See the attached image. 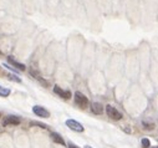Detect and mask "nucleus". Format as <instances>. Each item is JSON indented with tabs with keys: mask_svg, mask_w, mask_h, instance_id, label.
<instances>
[{
	"mask_svg": "<svg viewBox=\"0 0 158 148\" xmlns=\"http://www.w3.org/2000/svg\"><path fill=\"white\" fill-rule=\"evenodd\" d=\"M73 97H75V102H76V105L77 106H80L81 108H86L87 106H89V98L82 93V92H80V91H76L75 92V95H73Z\"/></svg>",
	"mask_w": 158,
	"mask_h": 148,
	"instance_id": "obj_1",
	"label": "nucleus"
},
{
	"mask_svg": "<svg viewBox=\"0 0 158 148\" xmlns=\"http://www.w3.org/2000/svg\"><path fill=\"white\" fill-rule=\"evenodd\" d=\"M106 113H107V116L110 117V118H112V120H114V121H120V120H122V113L120 112V111H117L113 106H111V105H107L106 106Z\"/></svg>",
	"mask_w": 158,
	"mask_h": 148,
	"instance_id": "obj_2",
	"label": "nucleus"
},
{
	"mask_svg": "<svg viewBox=\"0 0 158 148\" xmlns=\"http://www.w3.org/2000/svg\"><path fill=\"white\" fill-rule=\"evenodd\" d=\"M32 112L37 117H41V118H49L50 117V112L46 108H44L43 106H34L32 107Z\"/></svg>",
	"mask_w": 158,
	"mask_h": 148,
	"instance_id": "obj_3",
	"label": "nucleus"
},
{
	"mask_svg": "<svg viewBox=\"0 0 158 148\" xmlns=\"http://www.w3.org/2000/svg\"><path fill=\"white\" fill-rule=\"evenodd\" d=\"M20 123H21V118L18 116H13V115L6 116L3 121V126H5V127L6 126H18Z\"/></svg>",
	"mask_w": 158,
	"mask_h": 148,
	"instance_id": "obj_4",
	"label": "nucleus"
},
{
	"mask_svg": "<svg viewBox=\"0 0 158 148\" xmlns=\"http://www.w3.org/2000/svg\"><path fill=\"white\" fill-rule=\"evenodd\" d=\"M66 126H67L70 130L75 131V132H84V131H85L84 126H82L80 122L75 121V120H67V121H66Z\"/></svg>",
	"mask_w": 158,
	"mask_h": 148,
	"instance_id": "obj_5",
	"label": "nucleus"
},
{
	"mask_svg": "<svg viewBox=\"0 0 158 148\" xmlns=\"http://www.w3.org/2000/svg\"><path fill=\"white\" fill-rule=\"evenodd\" d=\"M54 92L57 95V96H60V97H62V98H65V100H69V98H71V92L69 91V90H62L60 86H54Z\"/></svg>",
	"mask_w": 158,
	"mask_h": 148,
	"instance_id": "obj_6",
	"label": "nucleus"
},
{
	"mask_svg": "<svg viewBox=\"0 0 158 148\" xmlns=\"http://www.w3.org/2000/svg\"><path fill=\"white\" fill-rule=\"evenodd\" d=\"M91 111H92V113H95V115H102L103 113V106L100 102H92Z\"/></svg>",
	"mask_w": 158,
	"mask_h": 148,
	"instance_id": "obj_7",
	"label": "nucleus"
},
{
	"mask_svg": "<svg viewBox=\"0 0 158 148\" xmlns=\"http://www.w3.org/2000/svg\"><path fill=\"white\" fill-rule=\"evenodd\" d=\"M8 62H10L11 65H14V66H15V68H18V70H20V71H25V70H26V66H25L24 64L15 61L11 56H8Z\"/></svg>",
	"mask_w": 158,
	"mask_h": 148,
	"instance_id": "obj_8",
	"label": "nucleus"
},
{
	"mask_svg": "<svg viewBox=\"0 0 158 148\" xmlns=\"http://www.w3.org/2000/svg\"><path fill=\"white\" fill-rule=\"evenodd\" d=\"M51 139L55 142V143H57V144H61V146H65L66 143H65V141H64V138L59 134V133H56V132H52L51 134Z\"/></svg>",
	"mask_w": 158,
	"mask_h": 148,
	"instance_id": "obj_9",
	"label": "nucleus"
},
{
	"mask_svg": "<svg viewBox=\"0 0 158 148\" xmlns=\"http://www.w3.org/2000/svg\"><path fill=\"white\" fill-rule=\"evenodd\" d=\"M10 92H11L10 88H6V87L0 85V97H8L10 95Z\"/></svg>",
	"mask_w": 158,
	"mask_h": 148,
	"instance_id": "obj_10",
	"label": "nucleus"
},
{
	"mask_svg": "<svg viewBox=\"0 0 158 148\" xmlns=\"http://www.w3.org/2000/svg\"><path fill=\"white\" fill-rule=\"evenodd\" d=\"M6 77L11 81H15V82H21V79L18 77L16 75H14V73H6Z\"/></svg>",
	"mask_w": 158,
	"mask_h": 148,
	"instance_id": "obj_11",
	"label": "nucleus"
},
{
	"mask_svg": "<svg viewBox=\"0 0 158 148\" xmlns=\"http://www.w3.org/2000/svg\"><path fill=\"white\" fill-rule=\"evenodd\" d=\"M142 127H143L144 130L151 131V130H153V128H154V123H151V122H146V121H143V122H142Z\"/></svg>",
	"mask_w": 158,
	"mask_h": 148,
	"instance_id": "obj_12",
	"label": "nucleus"
},
{
	"mask_svg": "<svg viewBox=\"0 0 158 148\" xmlns=\"http://www.w3.org/2000/svg\"><path fill=\"white\" fill-rule=\"evenodd\" d=\"M141 146H142V148H148V147L151 146L149 139H148V138H142V141H141Z\"/></svg>",
	"mask_w": 158,
	"mask_h": 148,
	"instance_id": "obj_13",
	"label": "nucleus"
},
{
	"mask_svg": "<svg viewBox=\"0 0 158 148\" xmlns=\"http://www.w3.org/2000/svg\"><path fill=\"white\" fill-rule=\"evenodd\" d=\"M30 125L31 126H37V127H41V128H44V130H46L48 128V126L45 125V123H40V122H30Z\"/></svg>",
	"mask_w": 158,
	"mask_h": 148,
	"instance_id": "obj_14",
	"label": "nucleus"
},
{
	"mask_svg": "<svg viewBox=\"0 0 158 148\" xmlns=\"http://www.w3.org/2000/svg\"><path fill=\"white\" fill-rule=\"evenodd\" d=\"M69 148H77L75 144H72V143H69Z\"/></svg>",
	"mask_w": 158,
	"mask_h": 148,
	"instance_id": "obj_15",
	"label": "nucleus"
},
{
	"mask_svg": "<svg viewBox=\"0 0 158 148\" xmlns=\"http://www.w3.org/2000/svg\"><path fill=\"white\" fill-rule=\"evenodd\" d=\"M85 148H92V147H90V146H86V147H85Z\"/></svg>",
	"mask_w": 158,
	"mask_h": 148,
	"instance_id": "obj_16",
	"label": "nucleus"
},
{
	"mask_svg": "<svg viewBox=\"0 0 158 148\" xmlns=\"http://www.w3.org/2000/svg\"><path fill=\"white\" fill-rule=\"evenodd\" d=\"M156 148H158V147H156Z\"/></svg>",
	"mask_w": 158,
	"mask_h": 148,
	"instance_id": "obj_17",
	"label": "nucleus"
}]
</instances>
